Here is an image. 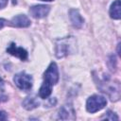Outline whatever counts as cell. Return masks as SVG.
<instances>
[{"mask_svg": "<svg viewBox=\"0 0 121 121\" xmlns=\"http://www.w3.org/2000/svg\"><path fill=\"white\" fill-rule=\"evenodd\" d=\"M75 45V41L73 37H66L60 39L56 42L55 55L57 58H63L70 53H72V47Z\"/></svg>", "mask_w": 121, "mask_h": 121, "instance_id": "obj_1", "label": "cell"}, {"mask_svg": "<svg viewBox=\"0 0 121 121\" xmlns=\"http://www.w3.org/2000/svg\"><path fill=\"white\" fill-rule=\"evenodd\" d=\"M107 105V99L100 95H93L88 97L86 101V110L87 112L94 113L102 110Z\"/></svg>", "mask_w": 121, "mask_h": 121, "instance_id": "obj_2", "label": "cell"}, {"mask_svg": "<svg viewBox=\"0 0 121 121\" xmlns=\"http://www.w3.org/2000/svg\"><path fill=\"white\" fill-rule=\"evenodd\" d=\"M13 81H14L15 85L23 91L30 90L32 88V85H33L32 77L30 75L25 73V72H21V73L16 74L13 78Z\"/></svg>", "mask_w": 121, "mask_h": 121, "instance_id": "obj_3", "label": "cell"}, {"mask_svg": "<svg viewBox=\"0 0 121 121\" xmlns=\"http://www.w3.org/2000/svg\"><path fill=\"white\" fill-rule=\"evenodd\" d=\"M59 81V70L55 62H51L43 74V83L54 86Z\"/></svg>", "mask_w": 121, "mask_h": 121, "instance_id": "obj_4", "label": "cell"}, {"mask_svg": "<svg viewBox=\"0 0 121 121\" xmlns=\"http://www.w3.org/2000/svg\"><path fill=\"white\" fill-rule=\"evenodd\" d=\"M49 11H50V7L46 5H36V6H32L29 9L30 15L36 19L44 18L45 16L48 15Z\"/></svg>", "mask_w": 121, "mask_h": 121, "instance_id": "obj_5", "label": "cell"}, {"mask_svg": "<svg viewBox=\"0 0 121 121\" xmlns=\"http://www.w3.org/2000/svg\"><path fill=\"white\" fill-rule=\"evenodd\" d=\"M58 116H59V119H61V120H68V119L74 120V119H76L75 111H74L72 105H70V104L63 105L59 110Z\"/></svg>", "mask_w": 121, "mask_h": 121, "instance_id": "obj_6", "label": "cell"}, {"mask_svg": "<svg viewBox=\"0 0 121 121\" xmlns=\"http://www.w3.org/2000/svg\"><path fill=\"white\" fill-rule=\"evenodd\" d=\"M7 52L10 55L19 58L22 60H26L27 59V51L23 47H18L14 43H11L7 48Z\"/></svg>", "mask_w": 121, "mask_h": 121, "instance_id": "obj_7", "label": "cell"}, {"mask_svg": "<svg viewBox=\"0 0 121 121\" xmlns=\"http://www.w3.org/2000/svg\"><path fill=\"white\" fill-rule=\"evenodd\" d=\"M10 23L12 26L17 27H27L30 26V20L26 15H24V14H19L14 16L11 19Z\"/></svg>", "mask_w": 121, "mask_h": 121, "instance_id": "obj_8", "label": "cell"}, {"mask_svg": "<svg viewBox=\"0 0 121 121\" xmlns=\"http://www.w3.org/2000/svg\"><path fill=\"white\" fill-rule=\"evenodd\" d=\"M69 16H70L71 23H72V25H73L75 27L80 28V27L83 26L84 20H83V18L81 17V15L79 14V12H78V9H70V11H69Z\"/></svg>", "mask_w": 121, "mask_h": 121, "instance_id": "obj_9", "label": "cell"}, {"mask_svg": "<svg viewBox=\"0 0 121 121\" xmlns=\"http://www.w3.org/2000/svg\"><path fill=\"white\" fill-rule=\"evenodd\" d=\"M120 0H115L110 8V16L111 18L114 19V20H119L121 17V13H120Z\"/></svg>", "mask_w": 121, "mask_h": 121, "instance_id": "obj_10", "label": "cell"}, {"mask_svg": "<svg viewBox=\"0 0 121 121\" xmlns=\"http://www.w3.org/2000/svg\"><path fill=\"white\" fill-rule=\"evenodd\" d=\"M23 106L26 110H33L39 106V101L34 96H27L23 102Z\"/></svg>", "mask_w": 121, "mask_h": 121, "instance_id": "obj_11", "label": "cell"}, {"mask_svg": "<svg viewBox=\"0 0 121 121\" xmlns=\"http://www.w3.org/2000/svg\"><path fill=\"white\" fill-rule=\"evenodd\" d=\"M104 118H106V119H108V120H118V119H119V117H118L114 112H111V111H108V112L105 113Z\"/></svg>", "mask_w": 121, "mask_h": 121, "instance_id": "obj_12", "label": "cell"}, {"mask_svg": "<svg viewBox=\"0 0 121 121\" xmlns=\"http://www.w3.org/2000/svg\"><path fill=\"white\" fill-rule=\"evenodd\" d=\"M7 119V113L4 111H0V120H5Z\"/></svg>", "mask_w": 121, "mask_h": 121, "instance_id": "obj_13", "label": "cell"}, {"mask_svg": "<svg viewBox=\"0 0 121 121\" xmlns=\"http://www.w3.org/2000/svg\"><path fill=\"white\" fill-rule=\"evenodd\" d=\"M8 4V0H0V9H4Z\"/></svg>", "mask_w": 121, "mask_h": 121, "instance_id": "obj_14", "label": "cell"}, {"mask_svg": "<svg viewBox=\"0 0 121 121\" xmlns=\"http://www.w3.org/2000/svg\"><path fill=\"white\" fill-rule=\"evenodd\" d=\"M5 24H6V20H5V19L0 18V29L5 26Z\"/></svg>", "mask_w": 121, "mask_h": 121, "instance_id": "obj_15", "label": "cell"}, {"mask_svg": "<svg viewBox=\"0 0 121 121\" xmlns=\"http://www.w3.org/2000/svg\"><path fill=\"white\" fill-rule=\"evenodd\" d=\"M5 100H7V96L4 95H0V102L5 101Z\"/></svg>", "mask_w": 121, "mask_h": 121, "instance_id": "obj_16", "label": "cell"}, {"mask_svg": "<svg viewBox=\"0 0 121 121\" xmlns=\"http://www.w3.org/2000/svg\"><path fill=\"white\" fill-rule=\"evenodd\" d=\"M3 86V80L0 78V87H2Z\"/></svg>", "mask_w": 121, "mask_h": 121, "instance_id": "obj_17", "label": "cell"}, {"mask_svg": "<svg viewBox=\"0 0 121 121\" xmlns=\"http://www.w3.org/2000/svg\"><path fill=\"white\" fill-rule=\"evenodd\" d=\"M41 1H45V2H50V1H53V0H41Z\"/></svg>", "mask_w": 121, "mask_h": 121, "instance_id": "obj_18", "label": "cell"}]
</instances>
